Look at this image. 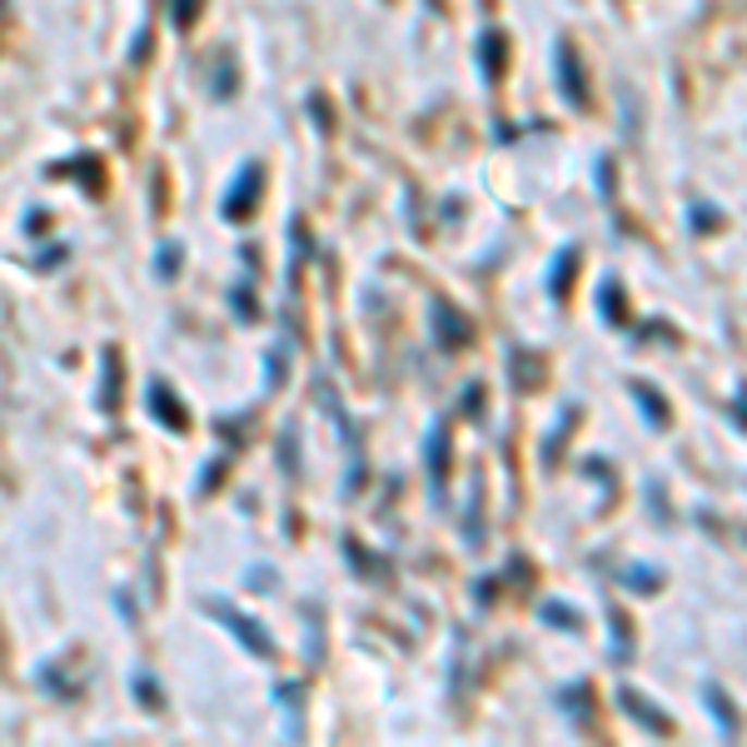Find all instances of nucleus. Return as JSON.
Wrapping results in <instances>:
<instances>
[{
    "mask_svg": "<svg viewBox=\"0 0 747 747\" xmlns=\"http://www.w3.org/2000/svg\"><path fill=\"white\" fill-rule=\"evenodd\" d=\"M205 613H215V619H224V628H230L234 638L245 642V648H255L259 658H274V642H269L265 633H259V623H255V619H245V613H240V608H234V603H224V598H205Z\"/></svg>",
    "mask_w": 747,
    "mask_h": 747,
    "instance_id": "f257e3e1",
    "label": "nucleus"
},
{
    "mask_svg": "<svg viewBox=\"0 0 747 747\" xmlns=\"http://www.w3.org/2000/svg\"><path fill=\"white\" fill-rule=\"evenodd\" d=\"M433 324H439V334H454V350H458V344H464V339H468V324H464V319H458L454 315V309H449V315H444V304H439V309H433Z\"/></svg>",
    "mask_w": 747,
    "mask_h": 747,
    "instance_id": "0eeeda50",
    "label": "nucleus"
},
{
    "mask_svg": "<svg viewBox=\"0 0 747 747\" xmlns=\"http://www.w3.org/2000/svg\"><path fill=\"white\" fill-rule=\"evenodd\" d=\"M429 483H433V493L444 489V424L429 433Z\"/></svg>",
    "mask_w": 747,
    "mask_h": 747,
    "instance_id": "423d86ee",
    "label": "nucleus"
},
{
    "mask_svg": "<svg viewBox=\"0 0 747 747\" xmlns=\"http://www.w3.org/2000/svg\"><path fill=\"white\" fill-rule=\"evenodd\" d=\"M100 364H106V384H100V409H115V369H120V359H115V350H106V359H100Z\"/></svg>",
    "mask_w": 747,
    "mask_h": 747,
    "instance_id": "6e6552de",
    "label": "nucleus"
},
{
    "mask_svg": "<svg viewBox=\"0 0 747 747\" xmlns=\"http://www.w3.org/2000/svg\"><path fill=\"white\" fill-rule=\"evenodd\" d=\"M559 85L563 95H573V106H584L588 90H584V71H578V56L568 46H559Z\"/></svg>",
    "mask_w": 747,
    "mask_h": 747,
    "instance_id": "20e7f679",
    "label": "nucleus"
},
{
    "mask_svg": "<svg viewBox=\"0 0 747 747\" xmlns=\"http://www.w3.org/2000/svg\"><path fill=\"white\" fill-rule=\"evenodd\" d=\"M543 619H553V628H578V613H573V608H563V603H549V608H543Z\"/></svg>",
    "mask_w": 747,
    "mask_h": 747,
    "instance_id": "f8f14e48",
    "label": "nucleus"
},
{
    "mask_svg": "<svg viewBox=\"0 0 747 747\" xmlns=\"http://www.w3.org/2000/svg\"><path fill=\"white\" fill-rule=\"evenodd\" d=\"M145 399H150V414H155V419H164L170 429H189L185 409H180V399L164 394V384H150V389H145Z\"/></svg>",
    "mask_w": 747,
    "mask_h": 747,
    "instance_id": "7ed1b4c3",
    "label": "nucleus"
},
{
    "mask_svg": "<svg viewBox=\"0 0 747 747\" xmlns=\"http://www.w3.org/2000/svg\"><path fill=\"white\" fill-rule=\"evenodd\" d=\"M255 199H259V164H245V170L234 175V185H230V195H224L220 215H224V220H245V215L255 210Z\"/></svg>",
    "mask_w": 747,
    "mask_h": 747,
    "instance_id": "f03ea898",
    "label": "nucleus"
},
{
    "mask_svg": "<svg viewBox=\"0 0 747 747\" xmlns=\"http://www.w3.org/2000/svg\"><path fill=\"white\" fill-rule=\"evenodd\" d=\"M619 702H623V712H628V718H638V723H648V727H653V733H673V723H668L663 712H658V708H642V698H638V693H628V688H623V693H619Z\"/></svg>",
    "mask_w": 747,
    "mask_h": 747,
    "instance_id": "39448f33",
    "label": "nucleus"
},
{
    "mask_svg": "<svg viewBox=\"0 0 747 747\" xmlns=\"http://www.w3.org/2000/svg\"><path fill=\"white\" fill-rule=\"evenodd\" d=\"M702 698H708V708H712V718H718V727H727L733 733V708H727V698H723V688H702Z\"/></svg>",
    "mask_w": 747,
    "mask_h": 747,
    "instance_id": "1a4fd4ad",
    "label": "nucleus"
},
{
    "mask_svg": "<svg viewBox=\"0 0 747 747\" xmlns=\"http://www.w3.org/2000/svg\"><path fill=\"white\" fill-rule=\"evenodd\" d=\"M633 394H638V404H642V409H653L658 429H663V424H668V409H663V399H658L653 389H642V384H633Z\"/></svg>",
    "mask_w": 747,
    "mask_h": 747,
    "instance_id": "9b49d317",
    "label": "nucleus"
},
{
    "mask_svg": "<svg viewBox=\"0 0 747 747\" xmlns=\"http://www.w3.org/2000/svg\"><path fill=\"white\" fill-rule=\"evenodd\" d=\"M199 5H205V0H170V21H175L180 30H189L195 15H199Z\"/></svg>",
    "mask_w": 747,
    "mask_h": 747,
    "instance_id": "9d476101",
    "label": "nucleus"
}]
</instances>
